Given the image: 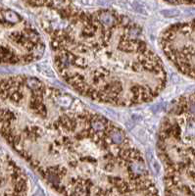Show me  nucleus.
<instances>
[{
	"mask_svg": "<svg viewBox=\"0 0 195 196\" xmlns=\"http://www.w3.org/2000/svg\"><path fill=\"white\" fill-rule=\"evenodd\" d=\"M10 26L8 22L4 18V9L0 8V63H17L20 61L18 55L9 47L8 44L2 39V33L5 29Z\"/></svg>",
	"mask_w": 195,
	"mask_h": 196,
	"instance_id": "f257e3e1",
	"label": "nucleus"
},
{
	"mask_svg": "<svg viewBox=\"0 0 195 196\" xmlns=\"http://www.w3.org/2000/svg\"><path fill=\"white\" fill-rule=\"evenodd\" d=\"M20 172L19 168L15 165L13 161L8 159L3 151L0 149V190L6 188L7 177L6 173L15 175Z\"/></svg>",
	"mask_w": 195,
	"mask_h": 196,
	"instance_id": "f03ea898",
	"label": "nucleus"
},
{
	"mask_svg": "<svg viewBox=\"0 0 195 196\" xmlns=\"http://www.w3.org/2000/svg\"><path fill=\"white\" fill-rule=\"evenodd\" d=\"M96 21L104 27H114L119 23L118 17H116L110 11H102L99 12L96 17H94Z\"/></svg>",
	"mask_w": 195,
	"mask_h": 196,
	"instance_id": "7ed1b4c3",
	"label": "nucleus"
},
{
	"mask_svg": "<svg viewBox=\"0 0 195 196\" xmlns=\"http://www.w3.org/2000/svg\"><path fill=\"white\" fill-rule=\"evenodd\" d=\"M108 133H109V138L111 142L116 145H122L127 141V137L125 136L124 131L114 126H112L109 128Z\"/></svg>",
	"mask_w": 195,
	"mask_h": 196,
	"instance_id": "20e7f679",
	"label": "nucleus"
},
{
	"mask_svg": "<svg viewBox=\"0 0 195 196\" xmlns=\"http://www.w3.org/2000/svg\"><path fill=\"white\" fill-rule=\"evenodd\" d=\"M4 18L11 25L19 23V22L22 20L21 17L16 12H14L12 10H9V9H4Z\"/></svg>",
	"mask_w": 195,
	"mask_h": 196,
	"instance_id": "39448f33",
	"label": "nucleus"
},
{
	"mask_svg": "<svg viewBox=\"0 0 195 196\" xmlns=\"http://www.w3.org/2000/svg\"><path fill=\"white\" fill-rule=\"evenodd\" d=\"M26 85L29 87L30 89H31L32 91L38 90V89L43 88L42 83L38 81L37 78H35V77H27V78H26Z\"/></svg>",
	"mask_w": 195,
	"mask_h": 196,
	"instance_id": "423d86ee",
	"label": "nucleus"
},
{
	"mask_svg": "<svg viewBox=\"0 0 195 196\" xmlns=\"http://www.w3.org/2000/svg\"><path fill=\"white\" fill-rule=\"evenodd\" d=\"M36 68H37L38 71H39V73H41V74L44 75L45 77H53L55 76L53 70L50 68L48 65H45V64H37L36 65Z\"/></svg>",
	"mask_w": 195,
	"mask_h": 196,
	"instance_id": "0eeeda50",
	"label": "nucleus"
},
{
	"mask_svg": "<svg viewBox=\"0 0 195 196\" xmlns=\"http://www.w3.org/2000/svg\"><path fill=\"white\" fill-rule=\"evenodd\" d=\"M161 14L166 18H175V17L179 16L180 12L177 9H166L161 11Z\"/></svg>",
	"mask_w": 195,
	"mask_h": 196,
	"instance_id": "6e6552de",
	"label": "nucleus"
},
{
	"mask_svg": "<svg viewBox=\"0 0 195 196\" xmlns=\"http://www.w3.org/2000/svg\"><path fill=\"white\" fill-rule=\"evenodd\" d=\"M148 154L150 155V158H149V162H150V165H151V168H152V170L153 172L156 173V175H158V173H160V166L158 164V161L156 160L154 158V156L151 152H148Z\"/></svg>",
	"mask_w": 195,
	"mask_h": 196,
	"instance_id": "1a4fd4ad",
	"label": "nucleus"
},
{
	"mask_svg": "<svg viewBox=\"0 0 195 196\" xmlns=\"http://www.w3.org/2000/svg\"><path fill=\"white\" fill-rule=\"evenodd\" d=\"M167 1H169V2H176V1H177V0H167Z\"/></svg>",
	"mask_w": 195,
	"mask_h": 196,
	"instance_id": "9d476101",
	"label": "nucleus"
}]
</instances>
